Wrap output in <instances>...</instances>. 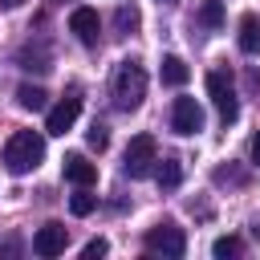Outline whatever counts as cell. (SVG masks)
<instances>
[{
  "label": "cell",
  "mask_w": 260,
  "mask_h": 260,
  "mask_svg": "<svg viewBox=\"0 0 260 260\" xmlns=\"http://www.w3.org/2000/svg\"><path fill=\"white\" fill-rule=\"evenodd\" d=\"M65 244H69V232L61 228V223H45V228H37V236H32V252L37 256H61L65 252Z\"/></svg>",
  "instance_id": "7"
},
{
  "label": "cell",
  "mask_w": 260,
  "mask_h": 260,
  "mask_svg": "<svg viewBox=\"0 0 260 260\" xmlns=\"http://www.w3.org/2000/svg\"><path fill=\"white\" fill-rule=\"evenodd\" d=\"M179 179H183V167H179V158H162V167H158V187H179Z\"/></svg>",
  "instance_id": "15"
},
{
  "label": "cell",
  "mask_w": 260,
  "mask_h": 260,
  "mask_svg": "<svg viewBox=\"0 0 260 260\" xmlns=\"http://www.w3.org/2000/svg\"><path fill=\"white\" fill-rule=\"evenodd\" d=\"M24 0H0V8H20Z\"/></svg>",
  "instance_id": "22"
},
{
  "label": "cell",
  "mask_w": 260,
  "mask_h": 260,
  "mask_svg": "<svg viewBox=\"0 0 260 260\" xmlns=\"http://www.w3.org/2000/svg\"><path fill=\"white\" fill-rule=\"evenodd\" d=\"M65 179L73 187H93L98 183V167L85 158V154H65Z\"/></svg>",
  "instance_id": "10"
},
{
  "label": "cell",
  "mask_w": 260,
  "mask_h": 260,
  "mask_svg": "<svg viewBox=\"0 0 260 260\" xmlns=\"http://www.w3.org/2000/svg\"><path fill=\"white\" fill-rule=\"evenodd\" d=\"M41 158H45V138H41L37 130H16V134L4 142V154H0V162H4L12 175L37 171Z\"/></svg>",
  "instance_id": "1"
},
{
  "label": "cell",
  "mask_w": 260,
  "mask_h": 260,
  "mask_svg": "<svg viewBox=\"0 0 260 260\" xmlns=\"http://www.w3.org/2000/svg\"><path fill=\"white\" fill-rule=\"evenodd\" d=\"M252 162L260 167V130H256V138H252Z\"/></svg>",
  "instance_id": "21"
},
{
  "label": "cell",
  "mask_w": 260,
  "mask_h": 260,
  "mask_svg": "<svg viewBox=\"0 0 260 260\" xmlns=\"http://www.w3.org/2000/svg\"><path fill=\"white\" fill-rule=\"evenodd\" d=\"M45 98H49V93H45L41 85H20V89H16V102H20L24 110H41Z\"/></svg>",
  "instance_id": "14"
},
{
  "label": "cell",
  "mask_w": 260,
  "mask_h": 260,
  "mask_svg": "<svg viewBox=\"0 0 260 260\" xmlns=\"http://www.w3.org/2000/svg\"><path fill=\"white\" fill-rule=\"evenodd\" d=\"M93 207H98V195H89V187H81V191L69 199V211H73V215H89Z\"/></svg>",
  "instance_id": "17"
},
{
  "label": "cell",
  "mask_w": 260,
  "mask_h": 260,
  "mask_svg": "<svg viewBox=\"0 0 260 260\" xmlns=\"http://www.w3.org/2000/svg\"><path fill=\"white\" fill-rule=\"evenodd\" d=\"M85 142H89L93 150H106V146H110V134H106V126H98V122H93V126H89V134H85Z\"/></svg>",
  "instance_id": "19"
},
{
  "label": "cell",
  "mask_w": 260,
  "mask_h": 260,
  "mask_svg": "<svg viewBox=\"0 0 260 260\" xmlns=\"http://www.w3.org/2000/svg\"><path fill=\"white\" fill-rule=\"evenodd\" d=\"M138 20H142V16H138V8H134V4H122V8L114 12L118 32H134V28H138Z\"/></svg>",
  "instance_id": "16"
},
{
  "label": "cell",
  "mask_w": 260,
  "mask_h": 260,
  "mask_svg": "<svg viewBox=\"0 0 260 260\" xmlns=\"http://www.w3.org/2000/svg\"><path fill=\"white\" fill-rule=\"evenodd\" d=\"M154 162H158V146H154V138H150V134H134L130 146H126L122 171H126L130 179H146V175L154 171Z\"/></svg>",
  "instance_id": "3"
},
{
  "label": "cell",
  "mask_w": 260,
  "mask_h": 260,
  "mask_svg": "<svg viewBox=\"0 0 260 260\" xmlns=\"http://www.w3.org/2000/svg\"><path fill=\"white\" fill-rule=\"evenodd\" d=\"M158 4H175V0H158Z\"/></svg>",
  "instance_id": "24"
},
{
  "label": "cell",
  "mask_w": 260,
  "mask_h": 260,
  "mask_svg": "<svg viewBox=\"0 0 260 260\" xmlns=\"http://www.w3.org/2000/svg\"><path fill=\"white\" fill-rule=\"evenodd\" d=\"M106 252H110V244H106L102 236H98V240H89V244L81 248V256H85V260H98V256H106Z\"/></svg>",
  "instance_id": "20"
},
{
  "label": "cell",
  "mask_w": 260,
  "mask_h": 260,
  "mask_svg": "<svg viewBox=\"0 0 260 260\" xmlns=\"http://www.w3.org/2000/svg\"><path fill=\"white\" fill-rule=\"evenodd\" d=\"M77 114H81V98H77V93H69V98H61V102L49 110L45 130H49V134H65V130L77 122Z\"/></svg>",
  "instance_id": "8"
},
{
  "label": "cell",
  "mask_w": 260,
  "mask_h": 260,
  "mask_svg": "<svg viewBox=\"0 0 260 260\" xmlns=\"http://www.w3.org/2000/svg\"><path fill=\"white\" fill-rule=\"evenodd\" d=\"M240 248H244V244H240L236 236H219V240L211 244V252H215L219 260H228V256H240Z\"/></svg>",
  "instance_id": "18"
},
{
  "label": "cell",
  "mask_w": 260,
  "mask_h": 260,
  "mask_svg": "<svg viewBox=\"0 0 260 260\" xmlns=\"http://www.w3.org/2000/svg\"><path fill=\"white\" fill-rule=\"evenodd\" d=\"M207 93H211V102H215V110H219L223 122H236V118H240V102H236L232 77H228L223 69H211V73H207Z\"/></svg>",
  "instance_id": "5"
},
{
  "label": "cell",
  "mask_w": 260,
  "mask_h": 260,
  "mask_svg": "<svg viewBox=\"0 0 260 260\" xmlns=\"http://www.w3.org/2000/svg\"><path fill=\"white\" fill-rule=\"evenodd\" d=\"M171 130L183 134V138L199 134L203 130V106L195 98H175V106H171Z\"/></svg>",
  "instance_id": "6"
},
{
  "label": "cell",
  "mask_w": 260,
  "mask_h": 260,
  "mask_svg": "<svg viewBox=\"0 0 260 260\" xmlns=\"http://www.w3.org/2000/svg\"><path fill=\"white\" fill-rule=\"evenodd\" d=\"M69 32L81 41V45H98V32H102V20L93 8H73L69 12Z\"/></svg>",
  "instance_id": "9"
},
{
  "label": "cell",
  "mask_w": 260,
  "mask_h": 260,
  "mask_svg": "<svg viewBox=\"0 0 260 260\" xmlns=\"http://www.w3.org/2000/svg\"><path fill=\"white\" fill-rule=\"evenodd\" d=\"M187 77H191V69L183 57H162V81L167 85H187Z\"/></svg>",
  "instance_id": "13"
},
{
  "label": "cell",
  "mask_w": 260,
  "mask_h": 260,
  "mask_svg": "<svg viewBox=\"0 0 260 260\" xmlns=\"http://www.w3.org/2000/svg\"><path fill=\"white\" fill-rule=\"evenodd\" d=\"M146 252H150V256L179 260V256L187 252V236H183V228H175V223H158V228H150V232H146Z\"/></svg>",
  "instance_id": "4"
},
{
  "label": "cell",
  "mask_w": 260,
  "mask_h": 260,
  "mask_svg": "<svg viewBox=\"0 0 260 260\" xmlns=\"http://www.w3.org/2000/svg\"><path fill=\"white\" fill-rule=\"evenodd\" d=\"M252 236H256V240H260V219H256V223H252Z\"/></svg>",
  "instance_id": "23"
},
{
  "label": "cell",
  "mask_w": 260,
  "mask_h": 260,
  "mask_svg": "<svg viewBox=\"0 0 260 260\" xmlns=\"http://www.w3.org/2000/svg\"><path fill=\"white\" fill-rule=\"evenodd\" d=\"M146 98V69L138 61H122L114 69V106L118 110H138Z\"/></svg>",
  "instance_id": "2"
},
{
  "label": "cell",
  "mask_w": 260,
  "mask_h": 260,
  "mask_svg": "<svg viewBox=\"0 0 260 260\" xmlns=\"http://www.w3.org/2000/svg\"><path fill=\"white\" fill-rule=\"evenodd\" d=\"M195 20H199L203 28H219V24H223V0H203V4L195 8Z\"/></svg>",
  "instance_id": "12"
},
{
  "label": "cell",
  "mask_w": 260,
  "mask_h": 260,
  "mask_svg": "<svg viewBox=\"0 0 260 260\" xmlns=\"http://www.w3.org/2000/svg\"><path fill=\"white\" fill-rule=\"evenodd\" d=\"M240 49L244 53H260V16L256 12L240 16Z\"/></svg>",
  "instance_id": "11"
}]
</instances>
